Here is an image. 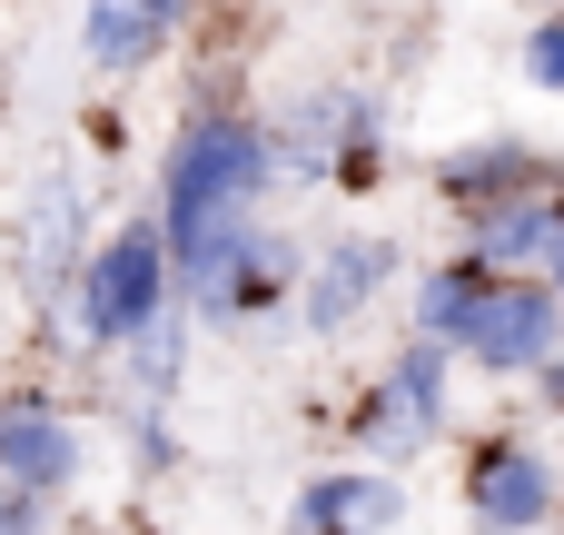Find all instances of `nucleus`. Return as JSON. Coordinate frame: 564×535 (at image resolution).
Returning a JSON list of instances; mask_svg holds the SVG:
<instances>
[{
  "instance_id": "nucleus-1",
  "label": "nucleus",
  "mask_w": 564,
  "mask_h": 535,
  "mask_svg": "<svg viewBox=\"0 0 564 535\" xmlns=\"http://www.w3.org/2000/svg\"><path fill=\"white\" fill-rule=\"evenodd\" d=\"M278 159H288V149H278L258 119H238V109H198V119L178 129L159 218H169V248H178V288H188L198 308H208V298L228 288V268L268 238V228H258V199H268Z\"/></svg>"
},
{
  "instance_id": "nucleus-2",
  "label": "nucleus",
  "mask_w": 564,
  "mask_h": 535,
  "mask_svg": "<svg viewBox=\"0 0 564 535\" xmlns=\"http://www.w3.org/2000/svg\"><path fill=\"white\" fill-rule=\"evenodd\" d=\"M169 288H178L169 218H129V228H109V248L79 268V328H89L99 347H139L149 328H169Z\"/></svg>"
},
{
  "instance_id": "nucleus-3",
  "label": "nucleus",
  "mask_w": 564,
  "mask_h": 535,
  "mask_svg": "<svg viewBox=\"0 0 564 535\" xmlns=\"http://www.w3.org/2000/svg\"><path fill=\"white\" fill-rule=\"evenodd\" d=\"M446 357H456V347L416 338V347H406V357L357 397V417H347V427H357V447H367V457H416V447L446 427Z\"/></svg>"
},
{
  "instance_id": "nucleus-4",
  "label": "nucleus",
  "mask_w": 564,
  "mask_h": 535,
  "mask_svg": "<svg viewBox=\"0 0 564 535\" xmlns=\"http://www.w3.org/2000/svg\"><path fill=\"white\" fill-rule=\"evenodd\" d=\"M466 506H476V526H496V535H535L564 506V477L545 467L535 437L506 427V437H476L466 447Z\"/></svg>"
},
{
  "instance_id": "nucleus-5",
  "label": "nucleus",
  "mask_w": 564,
  "mask_h": 535,
  "mask_svg": "<svg viewBox=\"0 0 564 535\" xmlns=\"http://www.w3.org/2000/svg\"><path fill=\"white\" fill-rule=\"evenodd\" d=\"M555 347H564V298H555V278H496V298H486V308H476V328H466V357H476V367H496V377H535Z\"/></svg>"
},
{
  "instance_id": "nucleus-6",
  "label": "nucleus",
  "mask_w": 564,
  "mask_h": 535,
  "mask_svg": "<svg viewBox=\"0 0 564 535\" xmlns=\"http://www.w3.org/2000/svg\"><path fill=\"white\" fill-rule=\"evenodd\" d=\"M436 189H446L466 218H486V208H506V199L564 189V159L525 149V139H486V149H446V159H436Z\"/></svg>"
},
{
  "instance_id": "nucleus-7",
  "label": "nucleus",
  "mask_w": 564,
  "mask_h": 535,
  "mask_svg": "<svg viewBox=\"0 0 564 535\" xmlns=\"http://www.w3.org/2000/svg\"><path fill=\"white\" fill-rule=\"evenodd\" d=\"M0 477L40 486V496H59L79 477V437H69V417L50 397H0Z\"/></svg>"
},
{
  "instance_id": "nucleus-8",
  "label": "nucleus",
  "mask_w": 564,
  "mask_h": 535,
  "mask_svg": "<svg viewBox=\"0 0 564 535\" xmlns=\"http://www.w3.org/2000/svg\"><path fill=\"white\" fill-rule=\"evenodd\" d=\"M387 268H397V248L387 238H347V248H327L317 268H307V288H297V318H307V338H337L377 288H387Z\"/></svg>"
},
{
  "instance_id": "nucleus-9",
  "label": "nucleus",
  "mask_w": 564,
  "mask_h": 535,
  "mask_svg": "<svg viewBox=\"0 0 564 535\" xmlns=\"http://www.w3.org/2000/svg\"><path fill=\"white\" fill-rule=\"evenodd\" d=\"M397 516H406V486H397L387 467H357V477H317V486L297 496L288 535H387Z\"/></svg>"
},
{
  "instance_id": "nucleus-10",
  "label": "nucleus",
  "mask_w": 564,
  "mask_h": 535,
  "mask_svg": "<svg viewBox=\"0 0 564 535\" xmlns=\"http://www.w3.org/2000/svg\"><path fill=\"white\" fill-rule=\"evenodd\" d=\"M188 0H89V60L99 69H149L178 40Z\"/></svg>"
},
{
  "instance_id": "nucleus-11",
  "label": "nucleus",
  "mask_w": 564,
  "mask_h": 535,
  "mask_svg": "<svg viewBox=\"0 0 564 535\" xmlns=\"http://www.w3.org/2000/svg\"><path fill=\"white\" fill-rule=\"evenodd\" d=\"M496 278H506V268H496L486 248H476V258H446V268L416 288V338H436V347L466 357V328H476V308L496 298Z\"/></svg>"
},
{
  "instance_id": "nucleus-12",
  "label": "nucleus",
  "mask_w": 564,
  "mask_h": 535,
  "mask_svg": "<svg viewBox=\"0 0 564 535\" xmlns=\"http://www.w3.org/2000/svg\"><path fill=\"white\" fill-rule=\"evenodd\" d=\"M20 248H30V258H20V268H30V288H59L69 268H89V258H79V208H69V189H40V199H30Z\"/></svg>"
},
{
  "instance_id": "nucleus-13",
  "label": "nucleus",
  "mask_w": 564,
  "mask_h": 535,
  "mask_svg": "<svg viewBox=\"0 0 564 535\" xmlns=\"http://www.w3.org/2000/svg\"><path fill=\"white\" fill-rule=\"evenodd\" d=\"M377 169H387V119H377V99L347 89V139H337L327 179H337V189H377Z\"/></svg>"
},
{
  "instance_id": "nucleus-14",
  "label": "nucleus",
  "mask_w": 564,
  "mask_h": 535,
  "mask_svg": "<svg viewBox=\"0 0 564 535\" xmlns=\"http://www.w3.org/2000/svg\"><path fill=\"white\" fill-rule=\"evenodd\" d=\"M50 526V496H40V486H10V477H0V535H40Z\"/></svg>"
},
{
  "instance_id": "nucleus-15",
  "label": "nucleus",
  "mask_w": 564,
  "mask_h": 535,
  "mask_svg": "<svg viewBox=\"0 0 564 535\" xmlns=\"http://www.w3.org/2000/svg\"><path fill=\"white\" fill-rule=\"evenodd\" d=\"M525 69H535L545 89H564V20H545V30L525 40Z\"/></svg>"
},
{
  "instance_id": "nucleus-16",
  "label": "nucleus",
  "mask_w": 564,
  "mask_h": 535,
  "mask_svg": "<svg viewBox=\"0 0 564 535\" xmlns=\"http://www.w3.org/2000/svg\"><path fill=\"white\" fill-rule=\"evenodd\" d=\"M535 397H545V407H555V417H564V347H555V357H545V367H535Z\"/></svg>"
},
{
  "instance_id": "nucleus-17",
  "label": "nucleus",
  "mask_w": 564,
  "mask_h": 535,
  "mask_svg": "<svg viewBox=\"0 0 564 535\" xmlns=\"http://www.w3.org/2000/svg\"><path fill=\"white\" fill-rule=\"evenodd\" d=\"M535 278H555V298H564V248H555V258H545V268H535Z\"/></svg>"
}]
</instances>
